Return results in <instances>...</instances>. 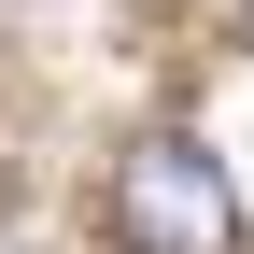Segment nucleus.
I'll return each mask as SVG.
<instances>
[{"label": "nucleus", "instance_id": "f257e3e1", "mask_svg": "<svg viewBox=\"0 0 254 254\" xmlns=\"http://www.w3.org/2000/svg\"><path fill=\"white\" fill-rule=\"evenodd\" d=\"M113 240H127V254H240V198H226V170H212V141H184V127L127 141V170H113Z\"/></svg>", "mask_w": 254, "mask_h": 254}]
</instances>
